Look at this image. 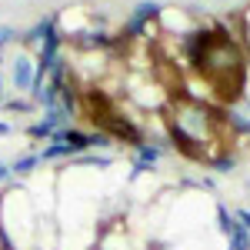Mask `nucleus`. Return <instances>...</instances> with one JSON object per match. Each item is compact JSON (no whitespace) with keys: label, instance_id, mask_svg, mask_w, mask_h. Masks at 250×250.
<instances>
[{"label":"nucleus","instance_id":"5","mask_svg":"<svg viewBox=\"0 0 250 250\" xmlns=\"http://www.w3.org/2000/svg\"><path fill=\"white\" fill-rule=\"evenodd\" d=\"M0 107H3V110H10V114H27L34 104H30V100H20V97H17V100H3Z\"/></svg>","mask_w":250,"mask_h":250},{"label":"nucleus","instance_id":"11","mask_svg":"<svg viewBox=\"0 0 250 250\" xmlns=\"http://www.w3.org/2000/svg\"><path fill=\"white\" fill-rule=\"evenodd\" d=\"M0 104H3V80H0Z\"/></svg>","mask_w":250,"mask_h":250},{"label":"nucleus","instance_id":"1","mask_svg":"<svg viewBox=\"0 0 250 250\" xmlns=\"http://www.w3.org/2000/svg\"><path fill=\"white\" fill-rule=\"evenodd\" d=\"M184 50L204 83L224 104H237L247 87V60L240 54V47L233 43L230 34L220 30H197L184 37Z\"/></svg>","mask_w":250,"mask_h":250},{"label":"nucleus","instance_id":"3","mask_svg":"<svg viewBox=\"0 0 250 250\" xmlns=\"http://www.w3.org/2000/svg\"><path fill=\"white\" fill-rule=\"evenodd\" d=\"M57 134V127H54V124H50V120H47V117H43V120H37V124H30V127H27V137H34V140H50V137Z\"/></svg>","mask_w":250,"mask_h":250},{"label":"nucleus","instance_id":"6","mask_svg":"<svg viewBox=\"0 0 250 250\" xmlns=\"http://www.w3.org/2000/svg\"><path fill=\"white\" fill-rule=\"evenodd\" d=\"M74 164H90V167H110V157H97V154H90V157H70Z\"/></svg>","mask_w":250,"mask_h":250},{"label":"nucleus","instance_id":"12","mask_svg":"<svg viewBox=\"0 0 250 250\" xmlns=\"http://www.w3.org/2000/svg\"><path fill=\"white\" fill-rule=\"evenodd\" d=\"M0 67H3V57H0Z\"/></svg>","mask_w":250,"mask_h":250},{"label":"nucleus","instance_id":"2","mask_svg":"<svg viewBox=\"0 0 250 250\" xmlns=\"http://www.w3.org/2000/svg\"><path fill=\"white\" fill-rule=\"evenodd\" d=\"M34 77H37V67H34V60L27 57V54H17V57L10 60V83L17 87V94H30Z\"/></svg>","mask_w":250,"mask_h":250},{"label":"nucleus","instance_id":"9","mask_svg":"<svg viewBox=\"0 0 250 250\" xmlns=\"http://www.w3.org/2000/svg\"><path fill=\"white\" fill-rule=\"evenodd\" d=\"M10 177H14V173H10V167H7V164H0V184H7Z\"/></svg>","mask_w":250,"mask_h":250},{"label":"nucleus","instance_id":"10","mask_svg":"<svg viewBox=\"0 0 250 250\" xmlns=\"http://www.w3.org/2000/svg\"><path fill=\"white\" fill-rule=\"evenodd\" d=\"M10 134V124H0V137H7Z\"/></svg>","mask_w":250,"mask_h":250},{"label":"nucleus","instance_id":"7","mask_svg":"<svg viewBox=\"0 0 250 250\" xmlns=\"http://www.w3.org/2000/svg\"><path fill=\"white\" fill-rule=\"evenodd\" d=\"M10 40H17V30H14L10 23H0V50H3Z\"/></svg>","mask_w":250,"mask_h":250},{"label":"nucleus","instance_id":"8","mask_svg":"<svg viewBox=\"0 0 250 250\" xmlns=\"http://www.w3.org/2000/svg\"><path fill=\"white\" fill-rule=\"evenodd\" d=\"M233 217H237V220H240V224H244V227L250 230V210H237Z\"/></svg>","mask_w":250,"mask_h":250},{"label":"nucleus","instance_id":"4","mask_svg":"<svg viewBox=\"0 0 250 250\" xmlns=\"http://www.w3.org/2000/svg\"><path fill=\"white\" fill-rule=\"evenodd\" d=\"M37 164H40V154H27V157H20L17 164L10 167V173H17V177H27V173L34 170Z\"/></svg>","mask_w":250,"mask_h":250}]
</instances>
